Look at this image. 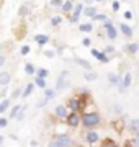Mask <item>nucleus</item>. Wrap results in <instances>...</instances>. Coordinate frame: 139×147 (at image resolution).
Masks as SVG:
<instances>
[{"instance_id": "1", "label": "nucleus", "mask_w": 139, "mask_h": 147, "mask_svg": "<svg viewBox=\"0 0 139 147\" xmlns=\"http://www.w3.org/2000/svg\"><path fill=\"white\" fill-rule=\"evenodd\" d=\"M100 123H102V118H100V113H96V111L82 115V124L85 129H95L100 126Z\"/></svg>"}, {"instance_id": "2", "label": "nucleus", "mask_w": 139, "mask_h": 147, "mask_svg": "<svg viewBox=\"0 0 139 147\" xmlns=\"http://www.w3.org/2000/svg\"><path fill=\"white\" fill-rule=\"evenodd\" d=\"M82 98H84V96H74V98H70V100L67 101V108L75 111V113H82V110L85 108V103H84Z\"/></svg>"}, {"instance_id": "3", "label": "nucleus", "mask_w": 139, "mask_h": 147, "mask_svg": "<svg viewBox=\"0 0 139 147\" xmlns=\"http://www.w3.org/2000/svg\"><path fill=\"white\" fill-rule=\"evenodd\" d=\"M80 123H82V115H80V113H75V111L69 113L67 118H65V124L70 126V127H77Z\"/></svg>"}, {"instance_id": "4", "label": "nucleus", "mask_w": 139, "mask_h": 147, "mask_svg": "<svg viewBox=\"0 0 139 147\" xmlns=\"http://www.w3.org/2000/svg\"><path fill=\"white\" fill-rule=\"evenodd\" d=\"M54 139L57 141V144L61 147H72L74 146V141H72V137L69 134H57Z\"/></svg>"}, {"instance_id": "5", "label": "nucleus", "mask_w": 139, "mask_h": 147, "mask_svg": "<svg viewBox=\"0 0 139 147\" xmlns=\"http://www.w3.org/2000/svg\"><path fill=\"white\" fill-rule=\"evenodd\" d=\"M84 139H85L87 144H95V142H98V139H100V136H98V132L95 131V129H87L85 134H84Z\"/></svg>"}, {"instance_id": "6", "label": "nucleus", "mask_w": 139, "mask_h": 147, "mask_svg": "<svg viewBox=\"0 0 139 147\" xmlns=\"http://www.w3.org/2000/svg\"><path fill=\"white\" fill-rule=\"evenodd\" d=\"M67 75H69V72L67 70H64V72L59 75V79H57V85H56V92H59V90H64L67 85H69V82H67Z\"/></svg>"}, {"instance_id": "7", "label": "nucleus", "mask_w": 139, "mask_h": 147, "mask_svg": "<svg viewBox=\"0 0 139 147\" xmlns=\"http://www.w3.org/2000/svg\"><path fill=\"white\" fill-rule=\"evenodd\" d=\"M54 115H56V118H59V119H65L67 115H69V108L65 105H57L54 108Z\"/></svg>"}, {"instance_id": "8", "label": "nucleus", "mask_w": 139, "mask_h": 147, "mask_svg": "<svg viewBox=\"0 0 139 147\" xmlns=\"http://www.w3.org/2000/svg\"><path fill=\"white\" fill-rule=\"evenodd\" d=\"M105 31H107V36L110 38V39H116V36H118V31H116V28L113 26L110 21H105Z\"/></svg>"}, {"instance_id": "9", "label": "nucleus", "mask_w": 139, "mask_h": 147, "mask_svg": "<svg viewBox=\"0 0 139 147\" xmlns=\"http://www.w3.org/2000/svg\"><path fill=\"white\" fill-rule=\"evenodd\" d=\"M82 11H84V5H82V3H79V5H74V13H72V16L69 18L70 23H75V21L79 20V16H80Z\"/></svg>"}, {"instance_id": "10", "label": "nucleus", "mask_w": 139, "mask_h": 147, "mask_svg": "<svg viewBox=\"0 0 139 147\" xmlns=\"http://www.w3.org/2000/svg\"><path fill=\"white\" fill-rule=\"evenodd\" d=\"M131 82H133V75H131V72H126L124 77H123V80H121L119 90H124V88H128V87H131Z\"/></svg>"}, {"instance_id": "11", "label": "nucleus", "mask_w": 139, "mask_h": 147, "mask_svg": "<svg viewBox=\"0 0 139 147\" xmlns=\"http://www.w3.org/2000/svg\"><path fill=\"white\" fill-rule=\"evenodd\" d=\"M92 54H93V56H95V57L100 61V62H108V61H110V57H108L107 54H105V53H100V51H96V49H92Z\"/></svg>"}, {"instance_id": "12", "label": "nucleus", "mask_w": 139, "mask_h": 147, "mask_svg": "<svg viewBox=\"0 0 139 147\" xmlns=\"http://www.w3.org/2000/svg\"><path fill=\"white\" fill-rule=\"evenodd\" d=\"M10 74L8 72H0V87H7L10 84Z\"/></svg>"}, {"instance_id": "13", "label": "nucleus", "mask_w": 139, "mask_h": 147, "mask_svg": "<svg viewBox=\"0 0 139 147\" xmlns=\"http://www.w3.org/2000/svg\"><path fill=\"white\" fill-rule=\"evenodd\" d=\"M129 131L133 132V134H139V119H133L129 123Z\"/></svg>"}, {"instance_id": "14", "label": "nucleus", "mask_w": 139, "mask_h": 147, "mask_svg": "<svg viewBox=\"0 0 139 147\" xmlns=\"http://www.w3.org/2000/svg\"><path fill=\"white\" fill-rule=\"evenodd\" d=\"M108 80H110L111 85H121V79H119V75H116V74H110L108 75Z\"/></svg>"}, {"instance_id": "15", "label": "nucleus", "mask_w": 139, "mask_h": 147, "mask_svg": "<svg viewBox=\"0 0 139 147\" xmlns=\"http://www.w3.org/2000/svg\"><path fill=\"white\" fill-rule=\"evenodd\" d=\"M72 10H74L72 2H70V0H65L64 3H62V11H64V13H70Z\"/></svg>"}, {"instance_id": "16", "label": "nucleus", "mask_w": 139, "mask_h": 147, "mask_svg": "<svg viewBox=\"0 0 139 147\" xmlns=\"http://www.w3.org/2000/svg\"><path fill=\"white\" fill-rule=\"evenodd\" d=\"M22 108H23L22 105H16V106H13V110L10 111V119H16V116L20 115V111H22Z\"/></svg>"}, {"instance_id": "17", "label": "nucleus", "mask_w": 139, "mask_h": 147, "mask_svg": "<svg viewBox=\"0 0 139 147\" xmlns=\"http://www.w3.org/2000/svg\"><path fill=\"white\" fill-rule=\"evenodd\" d=\"M8 108H10V100H8V98H3V100L0 101V115H2L3 111H7Z\"/></svg>"}, {"instance_id": "18", "label": "nucleus", "mask_w": 139, "mask_h": 147, "mask_svg": "<svg viewBox=\"0 0 139 147\" xmlns=\"http://www.w3.org/2000/svg\"><path fill=\"white\" fill-rule=\"evenodd\" d=\"M100 147H119V146H118V142H115L113 139L107 137V139L102 142V146H100Z\"/></svg>"}, {"instance_id": "19", "label": "nucleus", "mask_w": 139, "mask_h": 147, "mask_svg": "<svg viewBox=\"0 0 139 147\" xmlns=\"http://www.w3.org/2000/svg\"><path fill=\"white\" fill-rule=\"evenodd\" d=\"M34 39H36V42L39 44V46H41V44H46V42L49 41V38L46 36V34H36V36H34Z\"/></svg>"}, {"instance_id": "20", "label": "nucleus", "mask_w": 139, "mask_h": 147, "mask_svg": "<svg viewBox=\"0 0 139 147\" xmlns=\"http://www.w3.org/2000/svg\"><path fill=\"white\" fill-rule=\"evenodd\" d=\"M126 146L128 147H139V134H134L133 139L126 142Z\"/></svg>"}, {"instance_id": "21", "label": "nucleus", "mask_w": 139, "mask_h": 147, "mask_svg": "<svg viewBox=\"0 0 139 147\" xmlns=\"http://www.w3.org/2000/svg\"><path fill=\"white\" fill-rule=\"evenodd\" d=\"M119 28H121V31H123V34H124L126 38H131V36H133V30H131L128 25H124V23H123Z\"/></svg>"}, {"instance_id": "22", "label": "nucleus", "mask_w": 139, "mask_h": 147, "mask_svg": "<svg viewBox=\"0 0 139 147\" xmlns=\"http://www.w3.org/2000/svg\"><path fill=\"white\" fill-rule=\"evenodd\" d=\"M84 13H85V16H90V18H93V16L96 15V8L95 7H87L85 10H84Z\"/></svg>"}, {"instance_id": "23", "label": "nucleus", "mask_w": 139, "mask_h": 147, "mask_svg": "<svg viewBox=\"0 0 139 147\" xmlns=\"http://www.w3.org/2000/svg\"><path fill=\"white\" fill-rule=\"evenodd\" d=\"M54 96H56V90H54V88H44V98L53 100Z\"/></svg>"}, {"instance_id": "24", "label": "nucleus", "mask_w": 139, "mask_h": 147, "mask_svg": "<svg viewBox=\"0 0 139 147\" xmlns=\"http://www.w3.org/2000/svg\"><path fill=\"white\" fill-rule=\"evenodd\" d=\"M33 88H34V84H28L26 87H25V90L22 92V96H25V98H26L28 95H31Z\"/></svg>"}, {"instance_id": "25", "label": "nucleus", "mask_w": 139, "mask_h": 147, "mask_svg": "<svg viewBox=\"0 0 139 147\" xmlns=\"http://www.w3.org/2000/svg\"><path fill=\"white\" fill-rule=\"evenodd\" d=\"M75 64H79V65H82V67L85 69V70H92V65L87 61H84V59H75Z\"/></svg>"}, {"instance_id": "26", "label": "nucleus", "mask_w": 139, "mask_h": 147, "mask_svg": "<svg viewBox=\"0 0 139 147\" xmlns=\"http://www.w3.org/2000/svg\"><path fill=\"white\" fill-rule=\"evenodd\" d=\"M79 30H80V31H84V33H90L92 30H93V26H92V23H84V25H80V26H79Z\"/></svg>"}, {"instance_id": "27", "label": "nucleus", "mask_w": 139, "mask_h": 147, "mask_svg": "<svg viewBox=\"0 0 139 147\" xmlns=\"http://www.w3.org/2000/svg\"><path fill=\"white\" fill-rule=\"evenodd\" d=\"M48 74H49L48 69H39V70H38V77H39V79H46Z\"/></svg>"}, {"instance_id": "28", "label": "nucleus", "mask_w": 139, "mask_h": 147, "mask_svg": "<svg viewBox=\"0 0 139 147\" xmlns=\"http://www.w3.org/2000/svg\"><path fill=\"white\" fill-rule=\"evenodd\" d=\"M34 84H36L39 88H46V80H44V79H39V77H36Z\"/></svg>"}, {"instance_id": "29", "label": "nucleus", "mask_w": 139, "mask_h": 147, "mask_svg": "<svg viewBox=\"0 0 139 147\" xmlns=\"http://www.w3.org/2000/svg\"><path fill=\"white\" fill-rule=\"evenodd\" d=\"M25 72H26L28 75H31V74H34V65H33V64H30V62H28L26 65H25Z\"/></svg>"}, {"instance_id": "30", "label": "nucleus", "mask_w": 139, "mask_h": 147, "mask_svg": "<svg viewBox=\"0 0 139 147\" xmlns=\"http://www.w3.org/2000/svg\"><path fill=\"white\" fill-rule=\"evenodd\" d=\"M138 49H139L138 42H133V44H129V46H128V51H129V53H131V54H134V53H136V51H138Z\"/></svg>"}, {"instance_id": "31", "label": "nucleus", "mask_w": 139, "mask_h": 147, "mask_svg": "<svg viewBox=\"0 0 139 147\" xmlns=\"http://www.w3.org/2000/svg\"><path fill=\"white\" fill-rule=\"evenodd\" d=\"M113 111H115V115H118V116L123 115V106L121 105H115L113 106Z\"/></svg>"}, {"instance_id": "32", "label": "nucleus", "mask_w": 139, "mask_h": 147, "mask_svg": "<svg viewBox=\"0 0 139 147\" xmlns=\"http://www.w3.org/2000/svg\"><path fill=\"white\" fill-rule=\"evenodd\" d=\"M85 79L88 80V82H92V80L96 79V74L95 72H85Z\"/></svg>"}, {"instance_id": "33", "label": "nucleus", "mask_w": 139, "mask_h": 147, "mask_svg": "<svg viewBox=\"0 0 139 147\" xmlns=\"http://www.w3.org/2000/svg\"><path fill=\"white\" fill-rule=\"evenodd\" d=\"M20 95H22V88H16V90L11 92V98H18Z\"/></svg>"}, {"instance_id": "34", "label": "nucleus", "mask_w": 139, "mask_h": 147, "mask_svg": "<svg viewBox=\"0 0 139 147\" xmlns=\"http://www.w3.org/2000/svg\"><path fill=\"white\" fill-rule=\"evenodd\" d=\"M62 3H64V0H53V2H51L53 7H62Z\"/></svg>"}, {"instance_id": "35", "label": "nucleus", "mask_w": 139, "mask_h": 147, "mask_svg": "<svg viewBox=\"0 0 139 147\" xmlns=\"http://www.w3.org/2000/svg\"><path fill=\"white\" fill-rule=\"evenodd\" d=\"M48 101H49L48 98H43L41 101H38V105H36V106H38V108H43V106H46V103H48Z\"/></svg>"}, {"instance_id": "36", "label": "nucleus", "mask_w": 139, "mask_h": 147, "mask_svg": "<svg viewBox=\"0 0 139 147\" xmlns=\"http://www.w3.org/2000/svg\"><path fill=\"white\" fill-rule=\"evenodd\" d=\"M93 20H96V21H107V16H105V15H95V16H93Z\"/></svg>"}, {"instance_id": "37", "label": "nucleus", "mask_w": 139, "mask_h": 147, "mask_svg": "<svg viewBox=\"0 0 139 147\" xmlns=\"http://www.w3.org/2000/svg\"><path fill=\"white\" fill-rule=\"evenodd\" d=\"M28 13V7L26 5H23L22 8H20V16H25Z\"/></svg>"}, {"instance_id": "38", "label": "nucleus", "mask_w": 139, "mask_h": 147, "mask_svg": "<svg viewBox=\"0 0 139 147\" xmlns=\"http://www.w3.org/2000/svg\"><path fill=\"white\" fill-rule=\"evenodd\" d=\"M8 124V119L7 118H0V127H5Z\"/></svg>"}, {"instance_id": "39", "label": "nucleus", "mask_w": 139, "mask_h": 147, "mask_svg": "<svg viewBox=\"0 0 139 147\" xmlns=\"http://www.w3.org/2000/svg\"><path fill=\"white\" fill-rule=\"evenodd\" d=\"M51 23H53V26H56V25H59V23H61V18H59V16H54L53 20H51Z\"/></svg>"}, {"instance_id": "40", "label": "nucleus", "mask_w": 139, "mask_h": 147, "mask_svg": "<svg viewBox=\"0 0 139 147\" xmlns=\"http://www.w3.org/2000/svg\"><path fill=\"white\" fill-rule=\"evenodd\" d=\"M111 8H113V11H118V10H119V2H116V0H115V2H113V7H111Z\"/></svg>"}, {"instance_id": "41", "label": "nucleus", "mask_w": 139, "mask_h": 147, "mask_svg": "<svg viewBox=\"0 0 139 147\" xmlns=\"http://www.w3.org/2000/svg\"><path fill=\"white\" fill-rule=\"evenodd\" d=\"M48 147H61V146L57 144V141H56V139H53V141L48 144Z\"/></svg>"}, {"instance_id": "42", "label": "nucleus", "mask_w": 139, "mask_h": 147, "mask_svg": "<svg viewBox=\"0 0 139 147\" xmlns=\"http://www.w3.org/2000/svg\"><path fill=\"white\" fill-rule=\"evenodd\" d=\"M28 53H30V46H23L22 47V54H23V56H26Z\"/></svg>"}, {"instance_id": "43", "label": "nucleus", "mask_w": 139, "mask_h": 147, "mask_svg": "<svg viewBox=\"0 0 139 147\" xmlns=\"http://www.w3.org/2000/svg\"><path fill=\"white\" fill-rule=\"evenodd\" d=\"M44 56L46 57H54V51H44Z\"/></svg>"}, {"instance_id": "44", "label": "nucleus", "mask_w": 139, "mask_h": 147, "mask_svg": "<svg viewBox=\"0 0 139 147\" xmlns=\"http://www.w3.org/2000/svg\"><path fill=\"white\" fill-rule=\"evenodd\" d=\"M124 18H126V20H131V18H133V13H131V11H124Z\"/></svg>"}, {"instance_id": "45", "label": "nucleus", "mask_w": 139, "mask_h": 147, "mask_svg": "<svg viewBox=\"0 0 139 147\" xmlns=\"http://www.w3.org/2000/svg\"><path fill=\"white\" fill-rule=\"evenodd\" d=\"M82 42H84V46H87V47H88V46H90V39H88V38H85V39H84V41H82Z\"/></svg>"}, {"instance_id": "46", "label": "nucleus", "mask_w": 139, "mask_h": 147, "mask_svg": "<svg viewBox=\"0 0 139 147\" xmlns=\"http://www.w3.org/2000/svg\"><path fill=\"white\" fill-rule=\"evenodd\" d=\"M5 64V56H0V65H3Z\"/></svg>"}, {"instance_id": "47", "label": "nucleus", "mask_w": 139, "mask_h": 147, "mask_svg": "<svg viewBox=\"0 0 139 147\" xmlns=\"http://www.w3.org/2000/svg\"><path fill=\"white\" fill-rule=\"evenodd\" d=\"M107 53H113V47L111 46H108L107 49H105V54H107Z\"/></svg>"}, {"instance_id": "48", "label": "nucleus", "mask_w": 139, "mask_h": 147, "mask_svg": "<svg viewBox=\"0 0 139 147\" xmlns=\"http://www.w3.org/2000/svg\"><path fill=\"white\" fill-rule=\"evenodd\" d=\"M3 144V136H0V146Z\"/></svg>"}, {"instance_id": "49", "label": "nucleus", "mask_w": 139, "mask_h": 147, "mask_svg": "<svg viewBox=\"0 0 139 147\" xmlns=\"http://www.w3.org/2000/svg\"><path fill=\"white\" fill-rule=\"evenodd\" d=\"M96 2H103V0H96Z\"/></svg>"}, {"instance_id": "50", "label": "nucleus", "mask_w": 139, "mask_h": 147, "mask_svg": "<svg viewBox=\"0 0 139 147\" xmlns=\"http://www.w3.org/2000/svg\"><path fill=\"white\" fill-rule=\"evenodd\" d=\"M77 147H80V146H77Z\"/></svg>"}]
</instances>
